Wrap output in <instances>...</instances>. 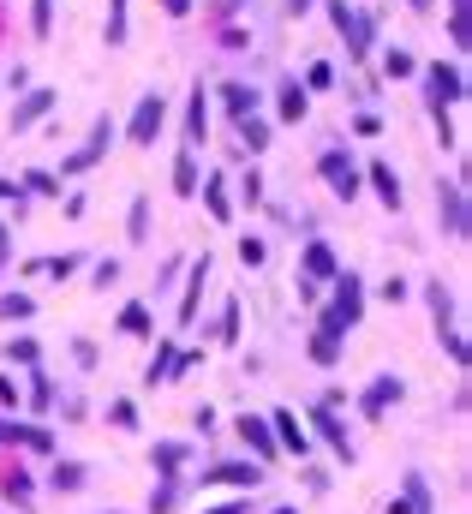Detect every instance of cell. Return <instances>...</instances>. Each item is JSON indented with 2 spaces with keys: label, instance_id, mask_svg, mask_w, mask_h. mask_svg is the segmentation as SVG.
Returning a JSON list of instances; mask_svg holds the SVG:
<instances>
[{
  "label": "cell",
  "instance_id": "1",
  "mask_svg": "<svg viewBox=\"0 0 472 514\" xmlns=\"http://www.w3.org/2000/svg\"><path fill=\"white\" fill-rule=\"evenodd\" d=\"M161 120H168V102L161 96H138V114H132V132H126V138L132 144H156Z\"/></svg>",
  "mask_w": 472,
  "mask_h": 514
},
{
  "label": "cell",
  "instance_id": "2",
  "mask_svg": "<svg viewBox=\"0 0 472 514\" xmlns=\"http://www.w3.org/2000/svg\"><path fill=\"white\" fill-rule=\"evenodd\" d=\"M425 90H431L436 114H443V108H449V102H460V96H467V79H460V72H454V66H431V72H425Z\"/></svg>",
  "mask_w": 472,
  "mask_h": 514
},
{
  "label": "cell",
  "instance_id": "3",
  "mask_svg": "<svg viewBox=\"0 0 472 514\" xmlns=\"http://www.w3.org/2000/svg\"><path fill=\"white\" fill-rule=\"evenodd\" d=\"M329 19H335V30H341V37L353 42V54H365V48H371V24L359 19L347 0H335V6H329Z\"/></svg>",
  "mask_w": 472,
  "mask_h": 514
},
{
  "label": "cell",
  "instance_id": "4",
  "mask_svg": "<svg viewBox=\"0 0 472 514\" xmlns=\"http://www.w3.org/2000/svg\"><path fill=\"white\" fill-rule=\"evenodd\" d=\"M234 431H239V443H245V449H252L257 460H276V455H281V443L269 436V425H263V419H252V413H245V419L234 425Z\"/></svg>",
  "mask_w": 472,
  "mask_h": 514
},
{
  "label": "cell",
  "instance_id": "5",
  "mask_svg": "<svg viewBox=\"0 0 472 514\" xmlns=\"http://www.w3.org/2000/svg\"><path fill=\"white\" fill-rule=\"evenodd\" d=\"M341 329H347V323H341L335 311H323V323H317V341H311V359H317V365H335V359H341Z\"/></svg>",
  "mask_w": 472,
  "mask_h": 514
},
{
  "label": "cell",
  "instance_id": "6",
  "mask_svg": "<svg viewBox=\"0 0 472 514\" xmlns=\"http://www.w3.org/2000/svg\"><path fill=\"white\" fill-rule=\"evenodd\" d=\"M317 168H323V179H329L341 198H353V192H359V174H353V162L341 156V150H323V162H317Z\"/></svg>",
  "mask_w": 472,
  "mask_h": 514
},
{
  "label": "cell",
  "instance_id": "7",
  "mask_svg": "<svg viewBox=\"0 0 472 514\" xmlns=\"http://www.w3.org/2000/svg\"><path fill=\"white\" fill-rule=\"evenodd\" d=\"M401 395H407V389H401V377H377L371 389H365V401H359V407H365V419H383Z\"/></svg>",
  "mask_w": 472,
  "mask_h": 514
},
{
  "label": "cell",
  "instance_id": "8",
  "mask_svg": "<svg viewBox=\"0 0 472 514\" xmlns=\"http://www.w3.org/2000/svg\"><path fill=\"white\" fill-rule=\"evenodd\" d=\"M108 138H114V120H96V126H90V144L66 156V174H79V168H90V162H96L102 150H108Z\"/></svg>",
  "mask_w": 472,
  "mask_h": 514
},
{
  "label": "cell",
  "instance_id": "9",
  "mask_svg": "<svg viewBox=\"0 0 472 514\" xmlns=\"http://www.w3.org/2000/svg\"><path fill=\"white\" fill-rule=\"evenodd\" d=\"M203 485H263V467H239V460H221L203 473Z\"/></svg>",
  "mask_w": 472,
  "mask_h": 514
},
{
  "label": "cell",
  "instance_id": "10",
  "mask_svg": "<svg viewBox=\"0 0 472 514\" xmlns=\"http://www.w3.org/2000/svg\"><path fill=\"white\" fill-rule=\"evenodd\" d=\"M311 419H317V431H323V443H329L335 455H341V460H353V443H347V431H341V419H335L329 407H317Z\"/></svg>",
  "mask_w": 472,
  "mask_h": 514
},
{
  "label": "cell",
  "instance_id": "11",
  "mask_svg": "<svg viewBox=\"0 0 472 514\" xmlns=\"http://www.w3.org/2000/svg\"><path fill=\"white\" fill-rule=\"evenodd\" d=\"M335 287H341V299H335V317H341V323H359V305H365V294H359V276L347 269Z\"/></svg>",
  "mask_w": 472,
  "mask_h": 514
},
{
  "label": "cell",
  "instance_id": "12",
  "mask_svg": "<svg viewBox=\"0 0 472 514\" xmlns=\"http://www.w3.org/2000/svg\"><path fill=\"white\" fill-rule=\"evenodd\" d=\"M436 210H443V221H449V234H467V203H460V186H443Z\"/></svg>",
  "mask_w": 472,
  "mask_h": 514
},
{
  "label": "cell",
  "instance_id": "13",
  "mask_svg": "<svg viewBox=\"0 0 472 514\" xmlns=\"http://www.w3.org/2000/svg\"><path fill=\"white\" fill-rule=\"evenodd\" d=\"M269 431H281V449H287V455H305V449H311V436L299 431L294 413H276V425H269Z\"/></svg>",
  "mask_w": 472,
  "mask_h": 514
},
{
  "label": "cell",
  "instance_id": "14",
  "mask_svg": "<svg viewBox=\"0 0 472 514\" xmlns=\"http://www.w3.org/2000/svg\"><path fill=\"white\" fill-rule=\"evenodd\" d=\"M48 108H54V90H30V96L12 108V126H30V120H42Z\"/></svg>",
  "mask_w": 472,
  "mask_h": 514
},
{
  "label": "cell",
  "instance_id": "15",
  "mask_svg": "<svg viewBox=\"0 0 472 514\" xmlns=\"http://www.w3.org/2000/svg\"><path fill=\"white\" fill-rule=\"evenodd\" d=\"M371 186L383 192V203H389V210H401V179H394L389 162H371Z\"/></svg>",
  "mask_w": 472,
  "mask_h": 514
},
{
  "label": "cell",
  "instance_id": "16",
  "mask_svg": "<svg viewBox=\"0 0 472 514\" xmlns=\"http://www.w3.org/2000/svg\"><path fill=\"white\" fill-rule=\"evenodd\" d=\"M389 514H431V491H425V478H407V496H401Z\"/></svg>",
  "mask_w": 472,
  "mask_h": 514
},
{
  "label": "cell",
  "instance_id": "17",
  "mask_svg": "<svg viewBox=\"0 0 472 514\" xmlns=\"http://www.w3.org/2000/svg\"><path fill=\"white\" fill-rule=\"evenodd\" d=\"M203 276H210V257H197V263H192V294H186V305H179V323H192V317H197V287H203Z\"/></svg>",
  "mask_w": 472,
  "mask_h": 514
},
{
  "label": "cell",
  "instance_id": "18",
  "mask_svg": "<svg viewBox=\"0 0 472 514\" xmlns=\"http://www.w3.org/2000/svg\"><path fill=\"white\" fill-rule=\"evenodd\" d=\"M239 144H245V150H263V144H269V126L252 120V114H239Z\"/></svg>",
  "mask_w": 472,
  "mask_h": 514
},
{
  "label": "cell",
  "instance_id": "19",
  "mask_svg": "<svg viewBox=\"0 0 472 514\" xmlns=\"http://www.w3.org/2000/svg\"><path fill=\"white\" fill-rule=\"evenodd\" d=\"M84 485H90V478H84L79 460H60L54 467V491H84Z\"/></svg>",
  "mask_w": 472,
  "mask_h": 514
},
{
  "label": "cell",
  "instance_id": "20",
  "mask_svg": "<svg viewBox=\"0 0 472 514\" xmlns=\"http://www.w3.org/2000/svg\"><path fill=\"white\" fill-rule=\"evenodd\" d=\"M186 132H192V144H203V132H210V108H203V90L192 96V114H186Z\"/></svg>",
  "mask_w": 472,
  "mask_h": 514
},
{
  "label": "cell",
  "instance_id": "21",
  "mask_svg": "<svg viewBox=\"0 0 472 514\" xmlns=\"http://www.w3.org/2000/svg\"><path fill=\"white\" fill-rule=\"evenodd\" d=\"M120 336H150V311H144V305H126V311H120Z\"/></svg>",
  "mask_w": 472,
  "mask_h": 514
},
{
  "label": "cell",
  "instance_id": "22",
  "mask_svg": "<svg viewBox=\"0 0 472 514\" xmlns=\"http://www.w3.org/2000/svg\"><path fill=\"white\" fill-rule=\"evenodd\" d=\"M305 114V84H281V120Z\"/></svg>",
  "mask_w": 472,
  "mask_h": 514
},
{
  "label": "cell",
  "instance_id": "23",
  "mask_svg": "<svg viewBox=\"0 0 472 514\" xmlns=\"http://www.w3.org/2000/svg\"><path fill=\"white\" fill-rule=\"evenodd\" d=\"M161 377H174V341H161L156 359H150V383H161Z\"/></svg>",
  "mask_w": 472,
  "mask_h": 514
},
{
  "label": "cell",
  "instance_id": "24",
  "mask_svg": "<svg viewBox=\"0 0 472 514\" xmlns=\"http://www.w3.org/2000/svg\"><path fill=\"white\" fill-rule=\"evenodd\" d=\"M0 491H6V496H12V502H19V509H24V502H30V478H24L19 467H12V473L0 478Z\"/></svg>",
  "mask_w": 472,
  "mask_h": 514
},
{
  "label": "cell",
  "instance_id": "25",
  "mask_svg": "<svg viewBox=\"0 0 472 514\" xmlns=\"http://www.w3.org/2000/svg\"><path fill=\"white\" fill-rule=\"evenodd\" d=\"M221 96H228V108H234V120H239V114H252V108H257V96L245 90V84H228Z\"/></svg>",
  "mask_w": 472,
  "mask_h": 514
},
{
  "label": "cell",
  "instance_id": "26",
  "mask_svg": "<svg viewBox=\"0 0 472 514\" xmlns=\"http://www.w3.org/2000/svg\"><path fill=\"white\" fill-rule=\"evenodd\" d=\"M305 269H311V276H335V257H329V245H311V252H305Z\"/></svg>",
  "mask_w": 472,
  "mask_h": 514
},
{
  "label": "cell",
  "instance_id": "27",
  "mask_svg": "<svg viewBox=\"0 0 472 514\" xmlns=\"http://www.w3.org/2000/svg\"><path fill=\"white\" fill-rule=\"evenodd\" d=\"M30 311H37L30 294H6V299H0V317H6V323H12V317H30Z\"/></svg>",
  "mask_w": 472,
  "mask_h": 514
},
{
  "label": "cell",
  "instance_id": "28",
  "mask_svg": "<svg viewBox=\"0 0 472 514\" xmlns=\"http://www.w3.org/2000/svg\"><path fill=\"white\" fill-rule=\"evenodd\" d=\"M174 186H179V192H197V162H192V156L174 162Z\"/></svg>",
  "mask_w": 472,
  "mask_h": 514
},
{
  "label": "cell",
  "instance_id": "29",
  "mask_svg": "<svg viewBox=\"0 0 472 514\" xmlns=\"http://www.w3.org/2000/svg\"><path fill=\"white\" fill-rule=\"evenodd\" d=\"M179 460H186V443H161V449H156V467H161V473H174Z\"/></svg>",
  "mask_w": 472,
  "mask_h": 514
},
{
  "label": "cell",
  "instance_id": "30",
  "mask_svg": "<svg viewBox=\"0 0 472 514\" xmlns=\"http://www.w3.org/2000/svg\"><path fill=\"white\" fill-rule=\"evenodd\" d=\"M79 269V257H42L37 263V276H72Z\"/></svg>",
  "mask_w": 472,
  "mask_h": 514
},
{
  "label": "cell",
  "instance_id": "31",
  "mask_svg": "<svg viewBox=\"0 0 472 514\" xmlns=\"http://www.w3.org/2000/svg\"><path fill=\"white\" fill-rule=\"evenodd\" d=\"M30 24H37V37H48V24H54V6H48V0H37V6H30Z\"/></svg>",
  "mask_w": 472,
  "mask_h": 514
},
{
  "label": "cell",
  "instance_id": "32",
  "mask_svg": "<svg viewBox=\"0 0 472 514\" xmlns=\"http://www.w3.org/2000/svg\"><path fill=\"white\" fill-rule=\"evenodd\" d=\"M24 186H30V192H54L60 179H54V174H42V168H30V174H24Z\"/></svg>",
  "mask_w": 472,
  "mask_h": 514
},
{
  "label": "cell",
  "instance_id": "33",
  "mask_svg": "<svg viewBox=\"0 0 472 514\" xmlns=\"http://www.w3.org/2000/svg\"><path fill=\"white\" fill-rule=\"evenodd\" d=\"M144 228H150V203H132V239H144Z\"/></svg>",
  "mask_w": 472,
  "mask_h": 514
},
{
  "label": "cell",
  "instance_id": "34",
  "mask_svg": "<svg viewBox=\"0 0 472 514\" xmlns=\"http://www.w3.org/2000/svg\"><path fill=\"white\" fill-rule=\"evenodd\" d=\"M407 72H413V54H401V48H394V54H389V79H407Z\"/></svg>",
  "mask_w": 472,
  "mask_h": 514
},
{
  "label": "cell",
  "instance_id": "35",
  "mask_svg": "<svg viewBox=\"0 0 472 514\" xmlns=\"http://www.w3.org/2000/svg\"><path fill=\"white\" fill-rule=\"evenodd\" d=\"M30 401H37V407H48V401H54V389H48V377H30Z\"/></svg>",
  "mask_w": 472,
  "mask_h": 514
},
{
  "label": "cell",
  "instance_id": "36",
  "mask_svg": "<svg viewBox=\"0 0 472 514\" xmlns=\"http://www.w3.org/2000/svg\"><path fill=\"white\" fill-rule=\"evenodd\" d=\"M108 419H114V425H138V413H132V401H114V407H108Z\"/></svg>",
  "mask_w": 472,
  "mask_h": 514
},
{
  "label": "cell",
  "instance_id": "37",
  "mask_svg": "<svg viewBox=\"0 0 472 514\" xmlns=\"http://www.w3.org/2000/svg\"><path fill=\"white\" fill-rule=\"evenodd\" d=\"M0 407H19V383H12L6 371H0Z\"/></svg>",
  "mask_w": 472,
  "mask_h": 514
},
{
  "label": "cell",
  "instance_id": "38",
  "mask_svg": "<svg viewBox=\"0 0 472 514\" xmlns=\"http://www.w3.org/2000/svg\"><path fill=\"white\" fill-rule=\"evenodd\" d=\"M210 210H216V221H228V198H221V179H210Z\"/></svg>",
  "mask_w": 472,
  "mask_h": 514
},
{
  "label": "cell",
  "instance_id": "39",
  "mask_svg": "<svg viewBox=\"0 0 472 514\" xmlns=\"http://www.w3.org/2000/svg\"><path fill=\"white\" fill-rule=\"evenodd\" d=\"M239 257H245V263H263V239H239Z\"/></svg>",
  "mask_w": 472,
  "mask_h": 514
},
{
  "label": "cell",
  "instance_id": "40",
  "mask_svg": "<svg viewBox=\"0 0 472 514\" xmlns=\"http://www.w3.org/2000/svg\"><path fill=\"white\" fill-rule=\"evenodd\" d=\"M0 443H24V425H6V419H0Z\"/></svg>",
  "mask_w": 472,
  "mask_h": 514
},
{
  "label": "cell",
  "instance_id": "41",
  "mask_svg": "<svg viewBox=\"0 0 472 514\" xmlns=\"http://www.w3.org/2000/svg\"><path fill=\"white\" fill-rule=\"evenodd\" d=\"M203 514H245V502H221V509H203Z\"/></svg>",
  "mask_w": 472,
  "mask_h": 514
},
{
  "label": "cell",
  "instance_id": "42",
  "mask_svg": "<svg viewBox=\"0 0 472 514\" xmlns=\"http://www.w3.org/2000/svg\"><path fill=\"white\" fill-rule=\"evenodd\" d=\"M6 198H19V186H12V179H0V203Z\"/></svg>",
  "mask_w": 472,
  "mask_h": 514
},
{
  "label": "cell",
  "instance_id": "43",
  "mask_svg": "<svg viewBox=\"0 0 472 514\" xmlns=\"http://www.w3.org/2000/svg\"><path fill=\"white\" fill-rule=\"evenodd\" d=\"M168 12H174V19H179V12H192V0H168Z\"/></svg>",
  "mask_w": 472,
  "mask_h": 514
},
{
  "label": "cell",
  "instance_id": "44",
  "mask_svg": "<svg viewBox=\"0 0 472 514\" xmlns=\"http://www.w3.org/2000/svg\"><path fill=\"white\" fill-rule=\"evenodd\" d=\"M287 6H294V12H305V6H311V0H287Z\"/></svg>",
  "mask_w": 472,
  "mask_h": 514
},
{
  "label": "cell",
  "instance_id": "45",
  "mask_svg": "<svg viewBox=\"0 0 472 514\" xmlns=\"http://www.w3.org/2000/svg\"><path fill=\"white\" fill-rule=\"evenodd\" d=\"M0 252H6V228H0Z\"/></svg>",
  "mask_w": 472,
  "mask_h": 514
},
{
  "label": "cell",
  "instance_id": "46",
  "mask_svg": "<svg viewBox=\"0 0 472 514\" xmlns=\"http://www.w3.org/2000/svg\"><path fill=\"white\" fill-rule=\"evenodd\" d=\"M276 514H299V509H276Z\"/></svg>",
  "mask_w": 472,
  "mask_h": 514
}]
</instances>
